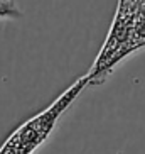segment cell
Masks as SVG:
<instances>
[{
	"mask_svg": "<svg viewBox=\"0 0 145 154\" xmlns=\"http://www.w3.org/2000/svg\"><path fill=\"white\" fill-rule=\"evenodd\" d=\"M145 48V0H118L106 39L91 69L88 86L103 85L125 58Z\"/></svg>",
	"mask_w": 145,
	"mask_h": 154,
	"instance_id": "1",
	"label": "cell"
},
{
	"mask_svg": "<svg viewBox=\"0 0 145 154\" xmlns=\"http://www.w3.org/2000/svg\"><path fill=\"white\" fill-rule=\"evenodd\" d=\"M88 86L86 75L78 78L66 91H63L52 103L41 113L34 115L32 119L25 120L20 127H17L10 137L5 140L0 154H32L34 151L46 142V139L52 134L59 117L72 105V102L79 97L84 88Z\"/></svg>",
	"mask_w": 145,
	"mask_h": 154,
	"instance_id": "2",
	"label": "cell"
},
{
	"mask_svg": "<svg viewBox=\"0 0 145 154\" xmlns=\"http://www.w3.org/2000/svg\"><path fill=\"white\" fill-rule=\"evenodd\" d=\"M24 12L14 0H0V19H20Z\"/></svg>",
	"mask_w": 145,
	"mask_h": 154,
	"instance_id": "3",
	"label": "cell"
}]
</instances>
